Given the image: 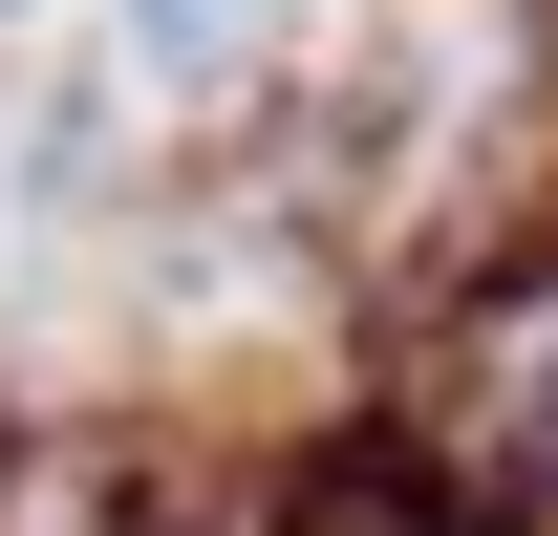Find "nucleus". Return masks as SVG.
Masks as SVG:
<instances>
[{
    "mask_svg": "<svg viewBox=\"0 0 558 536\" xmlns=\"http://www.w3.org/2000/svg\"><path fill=\"white\" fill-rule=\"evenodd\" d=\"M86 86L150 150L172 130H258L279 86H301V0H86Z\"/></svg>",
    "mask_w": 558,
    "mask_h": 536,
    "instance_id": "1",
    "label": "nucleus"
}]
</instances>
